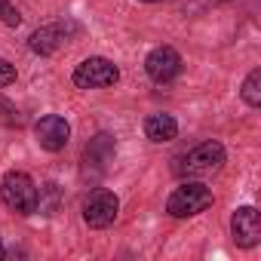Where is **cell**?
<instances>
[{"instance_id": "1", "label": "cell", "mask_w": 261, "mask_h": 261, "mask_svg": "<svg viewBox=\"0 0 261 261\" xmlns=\"http://www.w3.org/2000/svg\"><path fill=\"white\" fill-rule=\"evenodd\" d=\"M209 206H212V191L203 181H181L166 200V212L172 218H191L206 212Z\"/></svg>"}, {"instance_id": "2", "label": "cell", "mask_w": 261, "mask_h": 261, "mask_svg": "<svg viewBox=\"0 0 261 261\" xmlns=\"http://www.w3.org/2000/svg\"><path fill=\"white\" fill-rule=\"evenodd\" d=\"M221 163H224V145L221 142H203L175 163V172L185 178H203V175H212Z\"/></svg>"}, {"instance_id": "3", "label": "cell", "mask_w": 261, "mask_h": 261, "mask_svg": "<svg viewBox=\"0 0 261 261\" xmlns=\"http://www.w3.org/2000/svg\"><path fill=\"white\" fill-rule=\"evenodd\" d=\"M0 197H4V203L19 215H34L37 212V185L25 172H7L4 181H0Z\"/></svg>"}, {"instance_id": "4", "label": "cell", "mask_w": 261, "mask_h": 261, "mask_svg": "<svg viewBox=\"0 0 261 261\" xmlns=\"http://www.w3.org/2000/svg\"><path fill=\"white\" fill-rule=\"evenodd\" d=\"M120 80V71L114 62L101 59V56H92V59H83L77 68H74V83L80 89H101V86H114Z\"/></svg>"}, {"instance_id": "5", "label": "cell", "mask_w": 261, "mask_h": 261, "mask_svg": "<svg viewBox=\"0 0 261 261\" xmlns=\"http://www.w3.org/2000/svg\"><path fill=\"white\" fill-rule=\"evenodd\" d=\"M117 212H120V200H117V194H111L105 188H95L83 203V221L95 230L111 227L117 221Z\"/></svg>"}, {"instance_id": "6", "label": "cell", "mask_w": 261, "mask_h": 261, "mask_svg": "<svg viewBox=\"0 0 261 261\" xmlns=\"http://www.w3.org/2000/svg\"><path fill=\"white\" fill-rule=\"evenodd\" d=\"M34 139H37V145L43 148V151H62L65 145H68V139H71V126H68V120L65 117H59V114H46V117H40L37 123H34Z\"/></svg>"}, {"instance_id": "7", "label": "cell", "mask_w": 261, "mask_h": 261, "mask_svg": "<svg viewBox=\"0 0 261 261\" xmlns=\"http://www.w3.org/2000/svg\"><path fill=\"white\" fill-rule=\"evenodd\" d=\"M145 71L154 83H169L181 74V56L172 46H157L145 59Z\"/></svg>"}, {"instance_id": "8", "label": "cell", "mask_w": 261, "mask_h": 261, "mask_svg": "<svg viewBox=\"0 0 261 261\" xmlns=\"http://www.w3.org/2000/svg\"><path fill=\"white\" fill-rule=\"evenodd\" d=\"M230 230H233V243L243 246V249H252L258 246L261 240V215L255 206H240L230 218Z\"/></svg>"}, {"instance_id": "9", "label": "cell", "mask_w": 261, "mask_h": 261, "mask_svg": "<svg viewBox=\"0 0 261 261\" xmlns=\"http://www.w3.org/2000/svg\"><path fill=\"white\" fill-rule=\"evenodd\" d=\"M71 34H77V25L74 22H53V25H43L31 34V49L40 53V56H49L56 53Z\"/></svg>"}, {"instance_id": "10", "label": "cell", "mask_w": 261, "mask_h": 261, "mask_svg": "<svg viewBox=\"0 0 261 261\" xmlns=\"http://www.w3.org/2000/svg\"><path fill=\"white\" fill-rule=\"evenodd\" d=\"M145 136H148L151 142H157V145L172 142V139L178 136V123H175L172 114H151V117L145 120Z\"/></svg>"}, {"instance_id": "11", "label": "cell", "mask_w": 261, "mask_h": 261, "mask_svg": "<svg viewBox=\"0 0 261 261\" xmlns=\"http://www.w3.org/2000/svg\"><path fill=\"white\" fill-rule=\"evenodd\" d=\"M114 157V139L111 136H95L89 145H86V166L92 163L98 172H105V166H108V160Z\"/></svg>"}, {"instance_id": "12", "label": "cell", "mask_w": 261, "mask_h": 261, "mask_svg": "<svg viewBox=\"0 0 261 261\" xmlns=\"http://www.w3.org/2000/svg\"><path fill=\"white\" fill-rule=\"evenodd\" d=\"M240 95H243V101H246L249 108H261V71H258V68L249 71V77L243 80Z\"/></svg>"}, {"instance_id": "13", "label": "cell", "mask_w": 261, "mask_h": 261, "mask_svg": "<svg viewBox=\"0 0 261 261\" xmlns=\"http://www.w3.org/2000/svg\"><path fill=\"white\" fill-rule=\"evenodd\" d=\"M59 200H62V194H59V185H53V181L37 191V209L46 212V215H53L59 209Z\"/></svg>"}, {"instance_id": "14", "label": "cell", "mask_w": 261, "mask_h": 261, "mask_svg": "<svg viewBox=\"0 0 261 261\" xmlns=\"http://www.w3.org/2000/svg\"><path fill=\"white\" fill-rule=\"evenodd\" d=\"M0 123H4V126H22L19 108H16L10 98H4V95H0Z\"/></svg>"}, {"instance_id": "15", "label": "cell", "mask_w": 261, "mask_h": 261, "mask_svg": "<svg viewBox=\"0 0 261 261\" xmlns=\"http://www.w3.org/2000/svg\"><path fill=\"white\" fill-rule=\"evenodd\" d=\"M0 19H4V22H7L10 28H16V25L22 22V16H19V10H16V7L10 4V0H7V4H4V10H0Z\"/></svg>"}, {"instance_id": "16", "label": "cell", "mask_w": 261, "mask_h": 261, "mask_svg": "<svg viewBox=\"0 0 261 261\" xmlns=\"http://www.w3.org/2000/svg\"><path fill=\"white\" fill-rule=\"evenodd\" d=\"M10 83H16V65L0 59V86H10Z\"/></svg>"}, {"instance_id": "17", "label": "cell", "mask_w": 261, "mask_h": 261, "mask_svg": "<svg viewBox=\"0 0 261 261\" xmlns=\"http://www.w3.org/2000/svg\"><path fill=\"white\" fill-rule=\"evenodd\" d=\"M4 4H7V0H0V10H4Z\"/></svg>"}, {"instance_id": "18", "label": "cell", "mask_w": 261, "mask_h": 261, "mask_svg": "<svg viewBox=\"0 0 261 261\" xmlns=\"http://www.w3.org/2000/svg\"><path fill=\"white\" fill-rule=\"evenodd\" d=\"M0 255H4V243H0Z\"/></svg>"}, {"instance_id": "19", "label": "cell", "mask_w": 261, "mask_h": 261, "mask_svg": "<svg viewBox=\"0 0 261 261\" xmlns=\"http://www.w3.org/2000/svg\"><path fill=\"white\" fill-rule=\"evenodd\" d=\"M145 4H157V0H145Z\"/></svg>"}]
</instances>
